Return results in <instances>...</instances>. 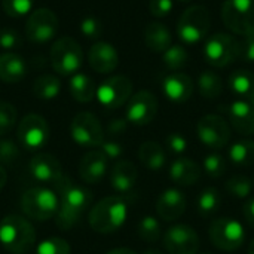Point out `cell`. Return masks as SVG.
<instances>
[{
  "label": "cell",
  "instance_id": "obj_1",
  "mask_svg": "<svg viewBox=\"0 0 254 254\" xmlns=\"http://www.w3.org/2000/svg\"><path fill=\"white\" fill-rule=\"evenodd\" d=\"M54 190L60 198V210L55 216V225L63 231H68L80 222L83 214L91 207L92 192L80 185H76L65 176L54 185Z\"/></svg>",
  "mask_w": 254,
  "mask_h": 254
},
{
  "label": "cell",
  "instance_id": "obj_2",
  "mask_svg": "<svg viewBox=\"0 0 254 254\" xmlns=\"http://www.w3.org/2000/svg\"><path fill=\"white\" fill-rule=\"evenodd\" d=\"M128 217V201L124 196H107L97 202L88 216L89 226L98 234L119 231Z\"/></svg>",
  "mask_w": 254,
  "mask_h": 254
},
{
  "label": "cell",
  "instance_id": "obj_3",
  "mask_svg": "<svg viewBox=\"0 0 254 254\" xmlns=\"http://www.w3.org/2000/svg\"><path fill=\"white\" fill-rule=\"evenodd\" d=\"M0 244L10 254L28 253L36 244L34 228L21 216H4L0 220Z\"/></svg>",
  "mask_w": 254,
  "mask_h": 254
},
{
  "label": "cell",
  "instance_id": "obj_4",
  "mask_svg": "<svg viewBox=\"0 0 254 254\" xmlns=\"http://www.w3.org/2000/svg\"><path fill=\"white\" fill-rule=\"evenodd\" d=\"M21 208L27 217L37 222H45L58 214L60 198L57 192L51 188H31L24 192L21 198Z\"/></svg>",
  "mask_w": 254,
  "mask_h": 254
},
{
  "label": "cell",
  "instance_id": "obj_5",
  "mask_svg": "<svg viewBox=\"0 0 254 254\" xmlns=\"http://www.w3.org/2000/svg\"><path fill=\"white\" fill-rule=\"evenodd\" d=\"M52 68L61 76H73L79 73L83 64V51L79 42L73 37L64 36L54 42L49 52Z\"/></svg>",
  "mask_w": 254,
  "mask_h": 254
},
{
  "label": "cell",
  "instance_id": "obj_6",
  "mask_svg": "<svg viewBox=\"0 0 254 254\" xmlns=\"http://www.w3.org/2000/svg\"><path fill=\"white\" fill-rule=\"evenodd\" d=\"M210 25L211 18L208 9L202 4L190 6L182 13L177 22L179 39L185 45H196L207 37Z\"/></svg>",
  "mask_w": 254,
  "mask_h": 254
},
{
  "label": "cell",
  "instance_id": "obj_7",
  "mask_svg": "<svg viewBox=\"0 0 254 254\" xmlns=\"http://www.w3.org/2000/svg\"><path fill=\"white\" fill-rule=\"evenodd\" d=\"M213 246L222 252L238 250L246 240L244 226L231 217H219L211 222L208 231Z\"/></svg>",
  "mask_w": 254,
  "mask_h": 254
},
{
  "label": "cell",
  "instance_id": "obj_8",
  "mask_svg": "<svg viewBox=\"0 0 254 254\" xmlns=\"http://www.w3.org/2000/svg\"><path fill=\"white\" fill-rule=\"evenodd\" d=\"M223 24L235 34L254 33V0H226L222 7Z\"/></svg>",
  "mask_w": 254,
  "mask_h": 254
},
{
  "label": "cell",
  "instance_id": "obj_9",
  "mask_svg": "<svg viewBox=\"0 0 254 254\" xmlns=\"http://www.w3.org/2000/svg\"><path fill=\"white\" fill-rule=\"evenodd\" d=\"M240 42L228 33L211 34L204 45V57L213 67H226L238 58Z\"/></svg>",
  "mask_w": 254,
  "mask_h": 254
},
{
  "label": "cell",
  "instance_id": "obj_10",
  "mask_svg": "<svg viewBox=\"0 0 254 254\" xmlns=\"http://www.w3.org/2000/svg\"><path fill=\"white\" fill-rule=\"evenodd\" d=\"M19 144L28 150L36 152L43 149L49 141V125L45 118L36 113L25 115L18 124L16 129Z\"/></svg>",
  "mask_w": 254,
  "mask_h": 254
},
{
  "label": "cell",
  "instance_id": "obj_11",
  "mask_svg": "<svg viewBox=\"0 0 254 254\" xmlns=\"http://www.w3.org/2000/svg\"><path fill=\"white\" fill-rule=\"evenodd\" d=\"M58 28V16L51 9L40 7L30 13L24 27V34L30 42L42 45L52 40L57 36Z\"/></svg>",
  "mask_w": 254,
  "mask_h": 254
},
{
  "label": "cell",
  "instance_id": "obj_12",
  "mask_svg": "<svg viewBox=\"0 0 254 254\" xmlns=\"http://www.w3.org/2000/svg\"><path fill=\"white\" fill-rule=\"evenodd\" d=\"M70 135L73 141L82 147H100L104 141V131L95 115L89 112L77 113L70 124Z\"/></svg>",
  "mask_w": 254,
  "mask_h": 254
},
{
  "label": "cell",
  "instance_id": "obj_13",
  "mask_svg": "<svg viewBox=\"0 0 254 254\" xmlns=\"http://www.w3.org/2000/svg\"><path fill=\"white\" fill-rule=\"evenodd\" d=\"M196 134L201 143L211 150H220L226 147L231 140L229 124L219 115L202 116L196 124Z\"/></svg>",
  "mask_w": 254,
  "mask_h": 254
},
{
  "label": "cell",
  "instance_id": "obj_14",
  "mask_svg": "<svg viewBox=\"0 0 254 254\" xmlns=\"http://www.w3.org/2000/svg\"><path fill=\"white\" fill-rule=\"evenodd\" d=\"M132 95V82L127 76H112L97 88V100L109 110L122 107Z\"/></svg>",
  "mask_w": 254,
  "mask_h": 254
},
{
  "label": "cell",
  "instance_id": "obj_15",
  "mask_svg": "<svg viewBox=\"0 0 254 254\" xmlns=\"http://www.w3.org/2000/svg\"><path fill=\"white\" fill-rule=\"evenodd\" d=\"M158 113V100L150 91H138L128 100L125 119L128 124L144 127L150 124Z\"/></svg>",
  "mask_w": 254,
  "mask_h": 254
},
{
  "label": "cell",
  "instance_id": "obj_16",
  "mask_svg": "<svg viewBox=\"0 0 254 254\" xmlns=\"http://www.w3.org/2000/svg\"><path fill=\"white\" fill-rule=\"evenodd\" d=\"M164 246L170 254H198L199 235L188 225L171 226L164 235Z\"/></svg>",
  "mask_w": 254,
  "mask_h": 254
},
{
  "label": "cell",
  "instance_id": "obj_17",
  "mask_svg": "<svg viewBox=\"0 0 254 254\" xmlns=\"http://www.w3.org/2000/svg\"><path fill=\"white\" fill-rule=\"evenodd\" d=\"M28 171L34 180L43 185H57L63 177L61 162L51 153H39L28 162Z\"/></svg>",
  "mask_w": 254,
  "mask_h": 254
},
{
  "label": "cell",
  "instance_id": "obj_18",
  "mask_svg": "<svg viewBox=\"0 0 254 254\" xmlns=\"http://www.w3.org/2000/svg\"><path fill=\"white\" fill-rule=\"evenodd\" d=\"M186 211V196L180 189L164 190L156 201V213L164 222H176Z\"/></svg>",
  "mask_w": 254,
  "mask_h": 254
},
{
  "label": "cell",
  "instance_id": "obj_19",
  "mask_svg": "<svg viewBox=\"0 0 254 254\" xmlns=\"http://www.w3.org/2000/svg\"><path fill=\"white\" fill-rule=\"evenodd\" d=\"M162 92L171 103H185L193 94V80L182 71H173L162 80Z\"/></svg>",
  "mask_w": 254,
  "mask_h": 254
},
{
  "label": "cell",
  "instance_id": "obj_20",
  "mask_svg": "<svg viewBox=\"0 0 254 254\" xmlns=\"http://www.w3.org/2000/svg\"><path fill=\"white\" fill-rule=\"evenodd\" d=\"M89 65L94 71L106 74L116 70L119 64V54L109 42H97L91 46L88 54Z\"/></svg>",
  "mask_w": 254,
  "mask_h": 254
},
{
  "label": "cell",
  "instance_id": "obj_21",
  "mask_svg": "<svg viewBox=\"0 0 254 254\" xmlns=\"http://www.w3.org/2000/svg\"><path fill=\"white\" fill-rule=\"evenodd\" d=\"M109 168V159L106 155L98 149V150H91L79 162V174L85 183L89 185H97L100 183Z\"/></svg>",
  "mask_w": 254,
  "mask_h": 254
},
{
  "label": "cell",
  "instance_id": "obj_22",
  "mask_svg": "<svg viewBox=\"0 0 254 254\" xmlns=\"http://www.w3.org/2000/svg\"><path fill=\"white\" fill-rule=\"evenodd\" d=\"M232 128L241 135L254 134V106L247 100H237L226 109Z\"/></svg>",
  "mask_w": 254,
  "mask_h": 254
},
{
  "label": "cell",
  "instance_id": "obj_23",
  "mask_svg": "<svg viewBox=\"0 0 254 254\" xmlns=\"http://www.w3.org/2000/svg\"><path fill=\"white\" fill-rule=\"evenodd\" d=\"M137 177L138 173L132 162L118 161L110 171V185L118 193L128 195L134 189L137 183Z\"/></svg>",
  "mask_w": 254,
  "mask_h": 254
},
{
  "label": "cell",
  "instance_id": "obj_24",
  "mask_svg": "<svg viewBox=\"0 0 254 254\" xmlns=\"http://www.w3.org/2000/svg\"><path fill=\"white\" fill-rule=\"evenodd\" d=\"M170 179L179 186H192L195 185L201 176L202 168L189 158H177L170 165Z\"/></svg>",
  "mask_w": 254,
  "mask_h": 254
},
{
  "label": "cell",
  "instance_id": "obj_25",
  "mask_svg": "<svg viewBox=\"0 0 254 254\" xmlns=\"http://www.w3.org/2000/svg\"><path fill=\"white\" fill-rule=\"evenodd\" d=\"M27 74V64L22 57L13 52L0 55V80L6 83H18Z\"/></svg>",
  "mask_w": 254,
  "mask_h": 254
},
{
  "label": "cell",
  "instance_id": "obj_26",
  "mask_svg": "<svg viewBox=\"0 0 254 254\" xmlns=\"http://www.w3.org/2000/svg\"><path fill=\"white\" fill-rule=\"evenodd\" d=\"M144 42L146 46L153 52H165L173 42L170 30L162 22H150L144 30Z\"/></svg>",
  "mask_w": 254,
  "mask_h": 254
},
{
  "label": "cell",
  "instance_id": "obj_27",
  "mask_svg": "<svg viewBox=\"0 0 254 254\" xmlns=\"http://www.w3.org/2000/svg\"><path fill=\"white\" fill-rule=\"evenodd\" d=\"M138 159L146 168L152 171H159L167 162V155L164 147L159 146V143L144 141L138 149Z\"/></svg>",
  "mask_w": 254,
  "mask_h": 254
},
{
  "label": "cell",
  "instance_id": "obj_28",
  "mask_svg": "<svg viewBox=\"0 0 254 254\" xmlns=\"http://www.w3.org/2000/svg\"><path fill=\"white\" fill-rule=\"evenodd\" d=\"M68 89L71 97L79 103H89L97 95V86L94 80L85 73H76L71 76Z\"/></svg>",
  "mask_w": 254,
  "mask_h": 254
},
{
  "label": "cell",
  "instance_id": "obj_29",
  "mask_svg": "<svg viewBox=\"0 0 254 254\" xmlns=\"http://www.w3.org/2000/svg\"><path fill=\"white\" fill-rule=\"evenodd\" d=\"M229 89L241 100H252L254 97V73L250 70H235L228 80Z\"/></svg>",
  "mask_w": 254,
  "mask_h": 254
},
{
  "label": "cell",
  "instance_id": "obj_30",
  "mask_svg": "<svg viewBox=\"0 0 254 254\" xmlns=\"http://www.w3.org/2000/svg\"><path fill=\"white\" fill-rule=\"evenodd\" d=\"M33 94L40 100H54L61 91V82L54 74H42L33 83Z\"/></svg>",
  "mask_w": 254,
  "mask_h": 254
},
{
  "label": "cell",
  "instance_id": "obj_31",
  "mask_svg": "<svg viewBox=\"0 0 254 254\" xmlns=\"http://www.w3.org/2000/svg\"><path fill=\"white\" fill-rule=\"evenodd\" d=\"M198 89L204 98L214 100L223 92V80L214 71H204L198 77Z\"/></svg>",
  "mask_w": 254,
  "mask_h": 254
},
{
  "label": "cell",
  "instance_id": "obj_32",
  "mask_svg": "<svg viewBox=\"0 0 254 254\" xmlns=\"http://www.w3.org/2000/svg\"><path fill=\"white\" fill-rule=\"evenodd\" d=\"M229 159L241 167L254 164V140H240L234 143L228 152Z\"/></svg>",
  "mask_w": 254,
  "mask_h": 254
},
{
  "label": "cell",
  "instance_id": "obj_33",
  "mask_svg": "<svg viewBox=\"0 0 254 254\" xmlns=\"http://www.w3.org/2000/svg\"><path fill=\"white\" fill-rule=\"evenodd\" d=\"M220 204H222V198L219 190L216 188H207L198 196V202H196L198 213L202 217H210L219 211Z\"/></svg>",
  "mask_w": 254,
  "mask_h": 254
},
{
  "label": "cell",
  "instance_id": "obj_34",
  "mask_svg": "<svg viewBox=\"0 0 254 254\" xmlns=\"http://www.w3.org/2000/svg\"><path fill=\"white\" fill-rule=\"evenodd\" d=\"M162 61L165 64L167 68H170L171 71H179L183 67H186L188 61H189V55L185 46L182 45H171L162 57Z\"/></svg>",
  "mask_w": 254,
  "mask_h": 254
},
{
  "label": "cell",
  "instance_id": "obj_35",
  "mask_svg": "<svg viewBox=\"0 0 254 254\" xmlns=\"http://www.w3.org/2000/svg\"><path fill=\"white\" fill-rule=\"evenodd\" d=\"M226 190L234 196V198H238V199H244V198H249L252 195V190H253V182L246 177V176H241V174H237V176H232L228 182H226Z\"/></svg>",
  "mask_w": 254,
  "mask_h": 254
},
{
  "label": "cell",
  "instance_id": "obj_36",
  "mask_svg": "<svg viewBox=\"0 0 254 254\" xmlns=\"http://www.w3.org/2000/svg\"><path fill=\"white\" fill-rule=\"evenodd\" d=\"M138 235L143 241L155 243L161 238V223L153 216H144L138 223Z\"/></svg>",
  "mask_w": 254,
  "mask_h": 254
},
{
  "label": "cell",
  "instance_id": "obj_37",
  "mask_svg": "<svg viewBox=\"0 0 254 254\" xmlns=\"http://www.w3.org/2000/svg\"><path fill=\"white\" fill-rule=\"evenodd\" d=\"M70 244L58 237L43 240L36 247V254H70Z\"/></svg>",
  "mask_w": 254,
  "mask_h": 254
},
{
  "label": "cell",
  "instance_id": "obj_38",
  "mask_svg": "<svg viewBox=\"0 0 254 254\" xmlns=\"http://www.w3.org/2000/svg\"><path fill=\"white\" fill-rule=\"evenodd\" d=\"M18 112L13 104L7 101H0V137L10 132L16 124Z\"/></svg>",
  "mask_w": 254,
  "mask_h": 254
},
{
  "label": "cell",
  "instance_id": "obj_39",
  "mask_svg": "<svg viewBox=\"0 0 254 254\" xmlns=\"http://www.w3.org/2000/svg\"><path fill=\"white\" fill-rule=\"evenodd\" d=\"M226 167H228L226 159H225L222 155H219V153L207 155V156L204 158V162H202L204 171H205L210 177H213V179L222 177V176L226 173Z\"/></svg>",
  "mask_w": 254,
  "mask_h": 254
},
{
  "label": "cell",
  "instance_id": "obj_40",
  "mask_svg": "<svg viewBox=\"0 0 254 254\" xmlns=\"http://www.w3.org/2000/svg\"><path fill=\"white\" fill-rule=\"evenodd\" d=\"M3 10L12 18H21L27 13H31L34 0H1Z\"/></svg>",
  "mask_w": 254,
  "mask_h": 254
},
{
  "label": "cell",
  "instance_id": "obj_41",
  "mask_svg": "<svg viewBox=\"0 0 254 254\" xmlns=\"http://www.w3.org/2000/svg\"><path fill=\"white\" fill-rule=\"evenodd\" d=\"M22 45L21 34L13 28H0V48L12 52L15 49H19Z\"/></svg>",
  "mask_w": 254,
  "mask_h": 254
},
{
  "label": "cell",
  "instance_id": "obj_42",
  "mask_svg": "<svg viewBox=\"0 0 254 254\" xmlns=\"http://www.w3.org/2000/svg\"><path fill=\"white\" fill-rule=\"evenodd\" d=\"M80 31L88 39H98L103 33V24L95 16H86L80 21Z\"/></svg>",
  "mask_w": 254,
  "mask_h": 254
},
{
  "label": "cell",
  "instance_id": "obj_43",
  "mask_svg": "<svg viewBox=\"0 0 254 254\" xmlns=\"http://www.w3.org/2000/svg\"><path fill=\"white\" fill-rule=\"evenodd\" d=\"M19 150L10 140H0V165H10L18 159Z\"/></svg>",
  "mask_w": 254,
  "mask_h": 254
},
{
  "label": "cell",
  "instance_id": "obj_44",
  "mask_svg": "<svg viewBox=\"0 0 254 254\" xmlns=\"http://www.w3.org/2000/svg\"><path fill=\"white\" fill-rule=\"evenodd\" d=\"M165 144H167V149L174 153V155H182L186 152L188 149V141L186 138L179 134V132H173V134H168V137L165 138Z\"/></svg>",
  "mask_w": 254,
  "mask_h": 254
},
{
  "label": "cell",
  "instance_id": "obj_45",
  "mask_svg": "<svg viewBox=\"0 0 254 254\" xmlns=\"http://www.w3.org/2000/svg\"><path fill=\"white\" fill-rule=\"evenodd\" d=\"M100 150L106 155L109 161H116L124 155V146L116 140H104L100 144Z\"/></svg>",
  "mask_w": 254,
  "mask_h": 254
},
{
  "label": "cell",
  "instance_id": "obj_46",
  "mask_svg": "<svg viewBox=\"0 0 254 254\" xmlns=\"http://www.w3.org/2000/svg\"><path fill=\"white\" fill-rule=\"evenodd\" d=\"M243 42H240V54L238 58L247 63H254V33L243 36Z\"/></svg>",
  "mask_w": 254,
  "mask_h": 254
},
{
  "label": "cell",
  "instance_id": "obj_47",
  "mask_svg": "<svg viewBox=\"0 0 254 254\" xmlns=\"http://www.w3.org/2000/svg\"><path fill=\"white\" fill-rule=\"evenodd\" d=\"M173 9V0H149V12L156 16L162 18L167 16Z\"/></svg>",
  "mask_w": 254,
  "mask_h": 254
},
{
  "label": "cell",
  "instance_id": "obj_48",
  "mask_svg": "<svg viewBox=\"0 0 254 254\" xmlns=\"http://www.w3.org/2000/svg\"><path fill=\"white\" fill-rule=\"evenodd\" d=\"M127 127H128V121L127 119H113L107 125V134L110 137L119 135V134L127 131Z\"/></svg>",
  "mask_w": 254,
  "mask_h": 254
},
{
  "label": "cell",
  "instance_id": "obj_49",
  "mask_svg": "<svg viewBox=\"0 0 254 254\" xmlns=\"http://www.w3.org/2000/svg\"><path fill=\"white\" fill-rule=\"evenodd\" d=\"M243 214H244L246 222H247L252 228H254V198L249 199V201L244 204V207H243Z\"/></svg>",
  "mask_w": 254,
  "mask_h": 254
},
{
  "label": "cell",
  "instance_id": "obj_50",
  "mask_svg": "<svg viewBox=\"0 0 254 254\" xmlns=\"http://www.w3.org/2000/svg\"><path fill=\"white\" fill-rule=\"evenodd\" d=\"M106 254H137L134 250L127 249V247H121V249H113L110 252H107Z\"/></svg>",
  "mask_w": 254,
  "mask_h": 254
},
{
  "label": "cell",
  "instance_id": "obj_51",
  "mask_svg": "<svg viewBox=\"0 0 254 254\" xmlns=\"http://www.w3.org/2000/svg\"><path fill=\"white\" fill-rule=\"evenodd\" d=\"M6 180H7V174H6L4 168L0 165V190L4 188V185H6Z\"/></svg>",
  "mask_w": 254,
  "mask_h": 254
},
{
  "label": "cell",
  "instance_id": "obj_52",
  "mask_svg": "<svg viewBox=\"0 0 254 254\" xmlns=\"http://www.w3.org/2000/svg\"><path fill=\"white\" fill-rule=\"evenodd\" d=\"M143 254H164L162 252H159V250H153V249H150V250H146Z\"/></svg>",
  "mask_w": 254,
  "mask_h": 254
},
{
  "label": "cell",
  "instance_id": "obj_53",
  "mask_svg": "<svg viewBox=\"0 0 254 254\" xmlns=\"http://www.w3.org/2000/svg\"><path fill=\"white\" fill-rule=\"evenodd\" d=\"M249 254H254V240L250 243V247H249Z\"/></svg>",
  "mask_w": 254,
  "mask_h": 254
},
{
  "label": "cell",
  "instance_id": "obj_54",
  "mask_svg": "<svg viewBox=\"0 0 254 254\" xmlns=\"http://www.w3.org/2000/svg\"><path fill=\"white\" fill-rule=\"evenodd\" d=\"M250 103H252V104H253V106H254V97H253V98H252V100H250Z\"/></svg>",
  "mask_w": 254,
  "mask_h": 254
},
{
  "label": "cell",
  "instance_id": "obj_55",
  "mask_svg": "<svg viewBox=\"0 0 254 254\" xmlns=\"http://www.w3.org/2000/svg\"><path fill=\"white\" fill-rule=\"evenodd\" d=\"M179 1H189V0H179Z\"/></svg>",
  "mask_w": 254,
  "mask_h": 254
},
{
  "label": "cell",
  "instance_id": "obj_56",
  "mask_svg": "<svg viewBox=\"0 0 254 254\" xmlns=\"http://www.w3.org/2000/svg\"><path fill=\"white\" fill-rule=\"evenodd\" d=\"M201 254H213V253H201Z\"/></svg>",
  "mask_w": 254,
  "mask_h": 254
}]
</instances>
